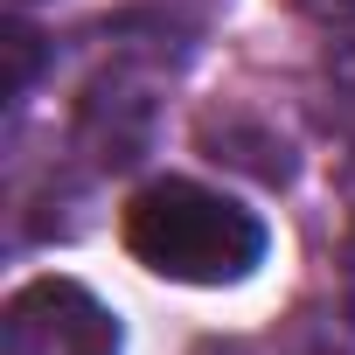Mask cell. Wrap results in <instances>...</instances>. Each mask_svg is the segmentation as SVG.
<instances>
[{
	"label": "cell",
	"mask_w": 355,
	"mask_h": 355,
	"mask_svg": "<svg viewBox=\"0 0 355 355\" xmlns=\"http://www.w3.org/2000/svg\"><path fill=\"white\" fill-rule=\"evenodd\" d=\"M0 355H119V320L77 279H35L0 313Z\"/></svg>",
	"instance_id": "obj_2"
},
{
	"label": "cell",
	"mask_w": 355,
	"mask_h": 355,
	"mask_svg": "<svg viewBox=\"0 0 355 355\" xmlns=\"http://www.w3.org/2000/svg\"><path fill=\"white\" fill-rule=\"evenodd\" d=\"M265 223L258 209H244L223 189L202 182H146L125 202V251L160 272V279H182V286H237L265 265Z\"/></svg>",
	"instance_id": "obj_1"
},
{
	"label": "cell",
	"mask_w": 355,
	"mask_h": 355,
	"mask_svg": "<svg viewBox=\"0 0 355 355\" xmlns=\"http://www.w3.org/2000/svg\"><path fill=\"white\" fill-rule=\"evenodd\" d=\"M300 8H313V15H355V0H300Z\"/></svg>",
	"instance_id": "obj_3"
}]
</instances>
